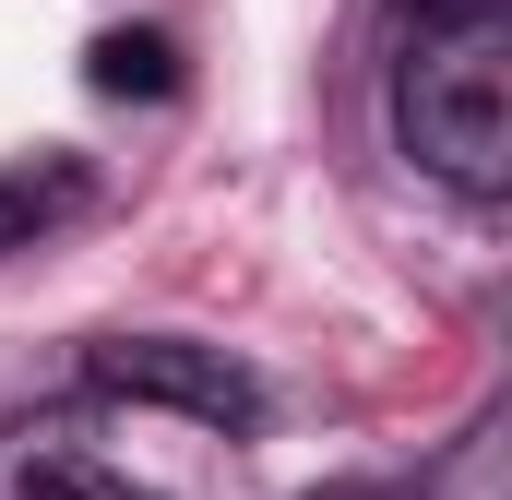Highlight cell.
Masks as SVG:
<instances>
[{
  "label": "cell",
  "instance_id": "obj_6",
  "mask_svg": "<svg viewBox=\"0 0 512 500\" xmlns=\"http://www.w3.org/2000/svg\"><path fill=\"white\" fill-rule=\"evenodd\" d=\"M417 500H501V417H477V429L453 441V465H441Z\"/></svg>",
  "mask_w": 512,
  "mask_h": 500
},
{
  "label": "cell",
  "instance_id": "obj_2",
  "mask_svg": "<svg viewBox=\"0 0 512 500\" xmlns=\"http://www.w3.org/2000/svg\"><path fill=\"white\" fill-rule=\"evenodd\" d=\"M84 393H108V405H167V417H191V429H251L262 417L251 370H239L227 346H191V334H108V346H84Z\"/></svg>",
  "mask_w": 512,
  "mask_h": 500
},
{
  "label": "cell",
  "instance_id": "obj_1",
  "mask_svg": "<svg viewBox=\"0 0 512 500\" xmlns=\"http://www.w3.org/2000/svg\"><path fill=\"white\" fill-rule=\"evenodd\" d=\"M393 143L465 191H512V0H417L393 48Z\"/></svg>",
  "mask_w": 512,
  "mask_h": 500
},
{
  "label": "cell",
  "instance_id": "obj_5",
  "mask_svg": "<svg viewBox=\"0 0 512 500\" xmlns=\"http://www.w3.org/2000/svg\"><path fill=\"white\" fill-rule=\"evenodd\" d=\"M84 84H96V96H167V84H179V48H167V36H96V48H84Z\"/></svg>",
  "mask_w": 512,
  "mask_h": 500
},
{
  "label": "cell",
  "instance_id": "obj_4",
  "mask_svg": "<svg viewBox=\"0 0 512 500\" xmlns=\"http://www.w3.org/2000/svg\"><path fill=\"white\" fill-rule=\"evenodd\" d=\"M72 215H84V167H72V155L0 167V262H12V250H36L48 227H72Z\"/></svg>",
  "mask_w": 512,
  "mask_h": 500
},
{
  "label": "cell",
  "instance_id": "obj_3",
  "mask_svg": "<svg viewBox=\"0 0 512 500\" xmlns=\"http://www.w3.org/2000/svg\"><path fill=\"white\" fill-rule=\"evenodd\" d=\"M0 500H155L84 417H12L0 429Z\"/></svg>",
  "mask_w": 512,
  "mask_h": 500
}]
</instances>
